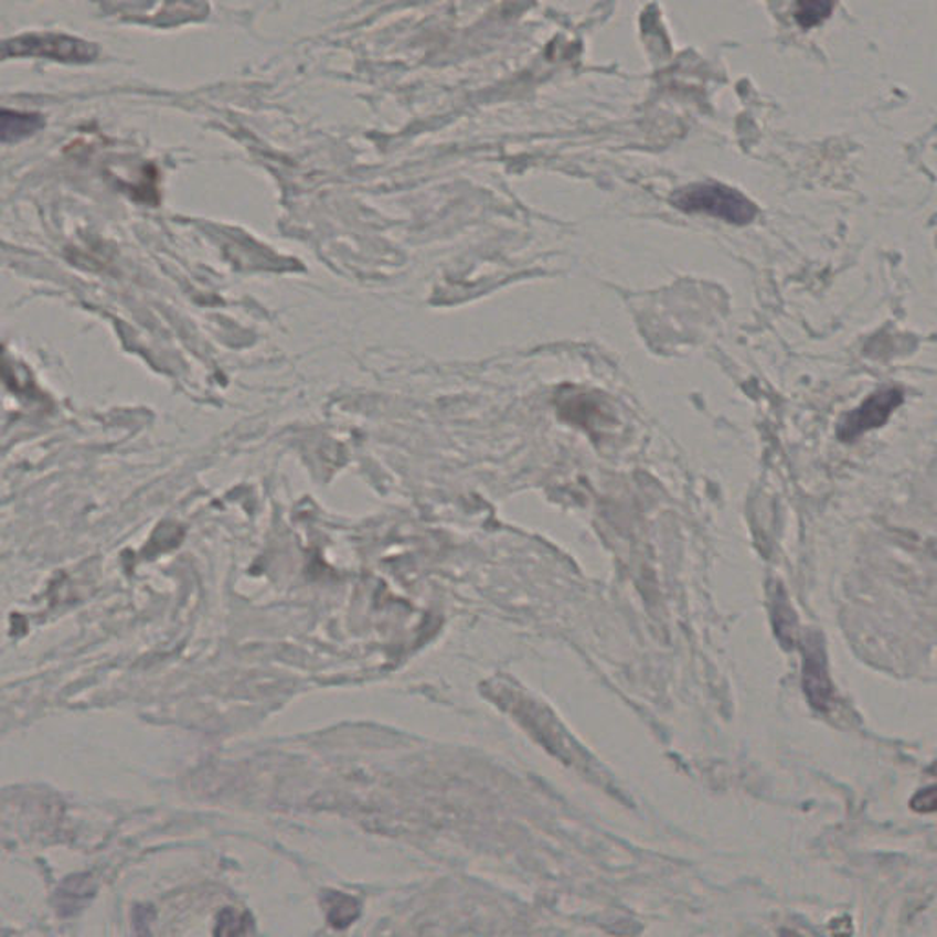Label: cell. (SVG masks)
Masks as SVG:
<instances>
[{
	"instance_id": "cell-10",
	"label": "cell",
	"mask_w": 937,
	"mask_h": 937,
	"mask_svg": "<svg viewBox=\"0 0 937 937\" xmlns=\"http://www.w3.org/2000/svg\"><path fill=\"white\" fill-rule=\"evenodd\" d=\"M911 806L917 813H937V786L917 791L911 800Z\"/></svg>"
},
{
	"instance_id": "cell-3",
	"label": "cell",
	"mask_w": 937,
	"mask_h": 937,
	"mask_svg": "<svg viewBox=\"0 0 937 937\" xmlns=\"http://www.w3.org/2000/svg\"><path fill=\"white\" fill-rule=\"evenodd\" d=\"M903 391L899 388H883L873 392L872 396L863 402L861 407L853 413L847 414L839 425V438L852 441L867 430L883 427L888 422L895 408L903 403Z\"/></svg>"
},
{
	"instance_id": "cell-9",
	"label": "cell",
	"mask_w": 937,
	"mask_h": 937,
	"mask_svg": "<svg viewBox=\"0 0 937 937\" xmlns=\"http://www.w3.org/2000/svg\"><path fill=\"white\" fill-rule=\"evenodd\" d=\"M247 916H236L231 908H225L219 916L216 923L215 937H242L246 933Z\"/></svg>"
},
{
	"instance_id": "cell-1",
	"label": "cell",
	"mask_w": 937,
	"mask_h": 937,
	"mask_svg": "<svg viewBox=\"0 0 937 937\" xmlns=\"http://www.w3.org/2000/svg\"><path fill=\"white\" fill-rule=\"evenodd\" d=\"M672 204L685 213H705L728 224L745 225L756 219V205L736 189L722 183H696L680 189Z\"/></svg>"
},
{
	"instance_id": "cell-2",
	"label": "cell",
	"mask_w": 937,
	"mask_h": 937,
	"mask_svg": "<svg viewBox=\"0 0 937 937\" xmlns=\"http://www.w3.org/2000/svg\"><path fill=\"white\" fill-rule=\"evenodd\" d=\"M99 50L96 44L72 38L65 33L33 32L19 38L8 39L2 46V57H41V60L61 61V63H92Z\"/></svg>"
},
{
	"instance_id": "cell-5",
	"label": "cell",
	"mask_w": 937,
	"mask_h": 937,
	"mask_svg": "<svg viewBox=\"0 0 937 937\" xmlns=\"http://www.w3.org/2000/svg\"><path fill=\"white\" fill-rule=\"evenodd\" d=\"M94 892L96 886L90 875L81 873V875L65 879L55 895L61 916H72L75 912H79L94 897Z\"/></svg>"
},
{
	"instance_id": "cell-6",
	"label": "cell",
	"mask_w": 937,
	"mask_h": 937,
	"mask_svg": "<svg viewBox=\"0 0 937 937\" xmlns=\"http://www.w3.org/2000/svg\"><path fill=\"white\" fill-rule=\"evenodd\" d=\"M44 119L39 114L17 113V110H2V141H21L28 136L35 135L43 129Z\"/></svg>"
},
{
	"instance_id": "cell-7",
	"label": "cell",
	"mask_w": 937,
	"mask_h": 937,
	"mask_svg": "<svg viewBox=\"0 0 937 937\" xmlns=\"http://www.w3.org/2000/svg\"><path fill=\"white\" fill-rule=\"evenodd\" d=\"M322 905L327 908V919L333 928H347L360 917V903L341 894V892H328L322 897Z\"/></svg>"
},
{
	"instance_id": "cell-4",
	"label": "cell",
	"mask_w": 937,
	"mask_h": 937,
	"mask_svg": "<svg viewBox=\"0 0 937 937\" xmlns=\"http://www.w3.org/2000/svg\"><path fill=\"white\" fill-rule=\"evenodd\" d=\"M803 692L817 711H826L833 700V686L826 667V653L820 636H813L803 647Z\"/></svg>"
},
{
	"instance_id": "cell-8",
	"label": "cell",
	"mask_w": 937,
	"mask_h": 937,
	"mask_svg": "<svg viewBox=\"0 0 937 937\" xmlns=\"http://www.w3.org/2000/svg\"><path fill=\"white\" fill-rule=\"evenodd\" d=\"M833 8L835 6L831 4V2H819V0L798 2L795 6V19H797L798 24L802 28H813L820 24V22L826 21L831 15Z\"/></svg>"
}]
</instances>
